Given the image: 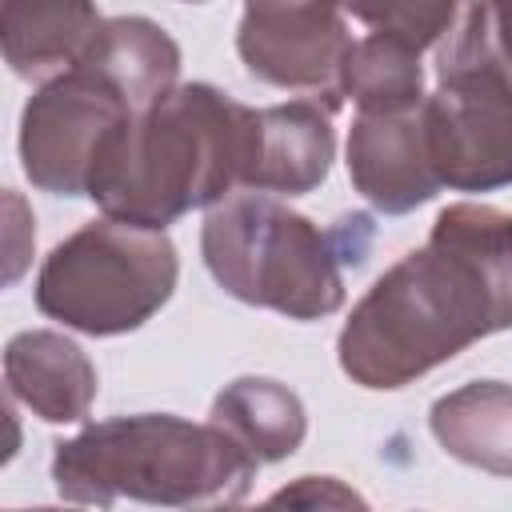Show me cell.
<instances>
[{"instance_id":"obj_1","label":"cell","mask_w":512,"mask_h":512,"mask_svg":"<svg viewBox=\"0 0 512 512\" xmlns=\"http://www.w3.org/2000/svg\"><path fill=\"white\" fill-rule=\"evenodd\" d=\"M512 328V212L460 200L440 208L428 240L396 260L336 336L340 372L396 392Z\"/></svg>"},{"instance_id":"obj_2","label":"cell","mask_w":512,"mask_h":512,"mask_svg":"<svg viewBox=\"0 0 512 512\" xmlns=\"http://www.w3.org/2000/svg\"><path fill=\"white\" fill-rule=\"evenodd\" d=\"M260 152V108L212 84H176L128 116L96 160L88 196L104 216L168 228L248 188Z\"/></svg>"},{"instance_id":"obj_3","label":"cell","mask_w":512,"mask_h":512,"mask_svg":"<svg viewBox=\"0 0 512 512\" xmlns=\"http://www.w3.org/2000/svg\"><path fill=\"white\" fill-rule=\"evenodd\" d=\"M260 460L216 420L136 412L84 424L52 452V484L68 504L116 500L160 508H228L256 480Z\"/></svg>"},{"instance_id":"obj_4","label":"cell","mask_w":512,"mask_h":512,"mask_svg":"<svg viewBox=\"0 0 512 512\" xmlns=\"http://www.w3.org/2000/svg\"><path fill=\"white\" fill-rule=\"evenodd\" d=\"M424 116L444 188L512 184V0L464 4L436 52V92Z\"/></svg>"},{"instance_id":"obj_5","label":"cell","mask_w":512,"mask_h":512,"mask_svg":"<svg viewBox=\"0 0 512 512\" xmlns=\"http://www.w3.org/2000/svg\"><path fill=\"white\" fill-rule=\"evenodd\" d=\"M200 256L212 280L252 308L288 320H324L344 308L340 264L352 256L340 248V232H320L268 192H232L212 204L200 224Z\"/></svg>"},{"instance_id":"obj_6","label":"cell","mask_w":512,"mask_h":512,"mask_svg":"<svg viewBox=\"0 0 512 512\" xmlns=\"http://www.w3.org/2000/svg\"><path fill=\"white\" fill-rule=\"evenodd\" d=\"M176 280L180 260L164 228L100 216L44 256L32 296L48 320L72 332L124 336L172 300Z\"/></svg>"},{"instance_id":"obj_7","label":"cell","mask_w":512,"mask_h":512,"mask_svg":"<svg viewBox=\"0 0 512 512\" xmlns=\"http://www.w3.org/2000/svg\"><path fill=\"white\" fill-rule=\"evenodd\" d=\"M136 108L92 68L72 64L44 80L20 112V168L32 188L88 196L92 172L116 128Z\"/></svg>"},{"instance_id":"obj_8","label":"cell","mask_w":512,"mask_h":512,"mask_svg":"<svg viewBox=\"0 0 512 512\" xmlns=\"http://www.w3.org/2000/svg\"><path fill=\"white\" fill-rule=\"evenodd\" d=\"M352 48L340 0H244L236 52L260 84L312 92L340 112V68Z\"/></svg>"},{"instance_id":"obj_9","label":"cell","mask_w":512,"mask_h":512,"mask_svg":"<svg viewBox=\"0 0 512 512\" xmlns=\"http://www.w3.org/2000/svg\"><path fill=\"white\" fill-rule=\"evenodd\" d=\"M344 156L352 188L384 216H404L444 188L432 164L424 104L392 112H356Z\"/></svg>"},{"instance_id":"obj_10","label":"cell","mask_w":512,"mask_h":512,"mask_svg":"<svg viewBox=\"0 0 512 512\" xmlns=\"http://www.w3.org/2000/svg\"><path fill=\"white\" fill-rule=\"evenodd\" d=\"M4 384L44 424H80L96 400V364L64 332L28 328L4 344Z\"/></svg>"},{"instance_id":"obj_11","label":"cell","mask_w":512,"mask_h":512,"mask_svg":"<svg viewBox=\"0 0 512 512\" xmlns=\"http://www.w3.org/2000/svg\"><path fill=\"white\" fill-rule=\"evenodd\" d=\"M336 156L332 112L312 100H288L260 108V152L248 180V192L308 196L316 192Z\"/></svg>"},{"instance_id":"obj_12","label":"cell","mask_w":512,"mask_h":512,"mask_svg":"<svg viewBox=\"0 0 512 512\" xmlns=\"http://www.w3.org/2000/svg\"><path fill=\"white\" fill-rule=\"evenodd\" d=\"M100 24L96 0H0L4 60L36 84L72 68Z\"/></svg>"},{"instance_id":"obj_13","label":"cell","mask_w":512,"mask_h":512,"mask_svg":"<svg viewBox=\"0 0 512 512\" xmlns=\"http://www.w3.org/2000/svg\"><path fill=\"white\" fill-rule=\"evenodd\" d=\"M104 76L136 112L180 84V44L148 16H112L76 60Z\"/></svg>"},{"instance_id":"obj_14","label":"cell","mask_w":512,"mask_h":512,"mask_svg":"<svg viewBox=\"0 0 512 512\" xmlns=\"http://www.w3.org/2000/svg\"><path fill=\"white\" fill-rule=\"evenodd\" d=\"M428 428L452 460L512 476V384L472 380L444 392L428 412Z\"/></svg>"},{"instance_id":"obj_15","label":"cell","mask_w":512,"mask_h":512,"mask_svg":"<svg viewBox=\"0 0 512 512\" xmlns=\"http://www.w3.org/2000/svg\"><path fill=\"white\" fill-rule=\"evenodd\" d=\"M212 420L228 428L260 464L288 460L308 436L304 400L268 376H240L212 400Z\"/></svg>"},{"instance_id":"obj_16","label":"cell","mask_w":512,"mask_h":512,"mask_svg":"<svg viewBox=\"0 0 512 512\" xmlns=\"http://www.w3.org/2000/svg\"><path fill=\"white\" fill-rule=\"evenodd\" d=\"M340 96L352 100L356 112H392L424 104L420 52L384 32L352 40L340 68Z\"/></svg>"},{"instance_id":"obj_17","label":"cell","mask_w":512,"mask_h":512,"mask_svg":"<svg viewBox=\"0 0 512 512\" xmlns=\"http://www.w3.org/2000/svg\"><path fill=\"white\" fill-rule=\"evenodd\" d=\"M340 4L372 32L396 36L416 52L440 44L460 16V0H340Z\"/></svg>"},{"instance_id":"obj_18","label":"cell","mask_w":512,"mask_h":512,"mask_svg":"<svg viewBox=\"0 0 512 512\" xmlns=\"http://www.w3.org/2000/svg\"><path fill=\"white\" fill-rule=\"evenodd\" d=\"M272 504H340V508H352L364 500L352 488H344L336 476H300L296 484L272 492Z\"/></svg>"},{"instance_id":"obj_19","label":"cell","mask_w":512,"mask_h":512,"mask_svg":"<svg viewBox=\"0 0 512 512\" xmlns=\"http://www.w3.org/2000/svg\"><path fill=\"white\" fill-rule=\"evenodd\" d=\"M188 4H204V0H188Z\"/></svg>"}]
</instances>
